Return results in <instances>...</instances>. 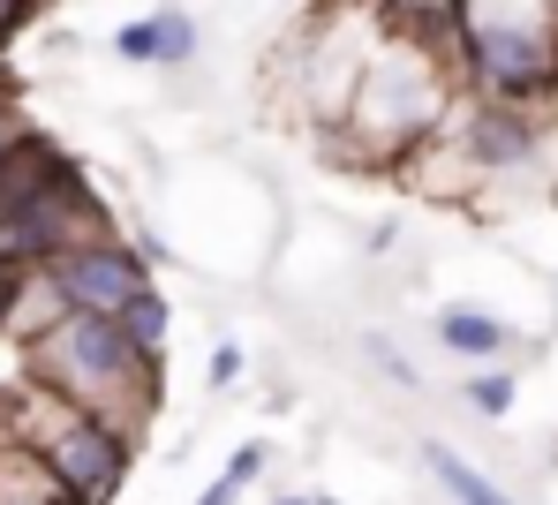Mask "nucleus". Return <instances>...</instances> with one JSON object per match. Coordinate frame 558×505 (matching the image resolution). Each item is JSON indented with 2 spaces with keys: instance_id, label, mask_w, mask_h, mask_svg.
<instances>
[{
  "instance_id": "1",
  "label": "nucleus",
  "mask_w": 558,
  "mask_h": 505,
  "mask_svg": "<svg viewBox=\"0 0 558 505\" xmlns=\"http://www.w3.org/2000/svg\"><path fill=\"white\" fill-rule=\"evenodd\" d=\"M31 385L121 422H144L159 401V355L136 347L121 309H61L31 332Z\"/></svg>"
},
{
  "instance_id": "2",
  "label": "nucleus",
  "mask_w": 558,
  "mask_h": 505,
  "mask_svg": "<svg viewBox=\"0 0 558 505\" xmlns=\"http://www.w3.org/2000/svg\"><path fill=\"white\" fill-rule=\"evenodd\" d=\"M446 99H453V69L430 53V46H415V38H392L385 30V53L363 61V76H355V99H348V128L363 136V159H400V151H415L438 121H446Z\"/></svg>"
},
{
  "instance_id": "3",
  "label": "nucleus",
  "mask_w": 558,
  "mask_h": 505,
  "mask_svg": "<svg viewBox=\"0 0 558 505\" xmlns=\"http://www.w3.org/2000/svg\"><path fill=\"white\" fill-rule=\"evenodd\" d=\"M468 76L483 99L558 106V0H468Z\"/></svg>"
},
{
  "instance_id": "4",
  "label": "nucleus",
  "mask_w": 558,
  "mask_h": 505,
  "mask_svg": "<svg viewBox=\"0 0 558 505\" xmlns=\"http://www.w3.org/2000/svg\"><path fill=\"white\" fill-rule=\"evenodd\" d=\"M53 460V476L69 483L76 505H113L121 476H129V453H136V430L121 415H98V407H76L61 393H46V430H31Z\"/></svg>"
},
{
  "instance_id": "5",
  "label": "nucleus",
  "mask_w": 558,
  "mask_h": 505,
  "mask_svg": "<svg viewBox=\"0 0 558 505\" xmlns=\"http://www.w3.org/2000/svg\"><path fill=\"white\" fill-rule=\"evenodd\" d=\"M98 234H113V219H106L98 189L84 182V167L69 159V167H61L38 197L23 204V211H8V219H0V257H8V264H53L61 249L98 242Z\"/></svg>"
},
{
  "instance_id": "6",
  "label": "nucleus",
  "mask_w": 558,
  "mask_h": 505,
  "mask_svg": "<svg viewBox=\"0 0 558 505\" xmlns=\"http://www.w3.org/2000/svg\"><path fill=\"white\" fill-rule=\"evenodd\" d=\"M46 280H53V295L69 309H121L151 272H144V249H129V242H113V234H98V242H76V249H61L53 264H38Z\"/></svg>"
},
{
  "instance_id": "7",
  "label": "nucleus",
  "mask_w": 558,
  "mask_h": 505,
  "mask_svg": "<svg viewBox=\"0 0 558 505\" xmlns=\"http://www.w3.org/2000/svg\"><path fill=\"white\" fill-rule=\"evenodd\" d=\"M453 151L468 159V174H529L544 159V121L521 99H483L453 128Z\"/></svg>"
},
{
  "instance_id": "8",
  "label": "nucleus",
  "mask_w": 558,
  "mask_h": 505,
  "mask_svg": "<svg viewBox=\"0 0 558 505\" xmlns=\"http://www.w3.org/2000/svg\"><path fill=\"white\" fill-rule=\"evenodd\" d=\"M113 53H121V61H136V69H182V61H196V23H189L182 8L136 15V23H121V30H113Z\"/></svg>"
},
{
  "instance_id": "9",
  "label": "nucleus",
  "mask_w": 558,
  "mask_h": 505,
  "mask_svg": "<svg viewBox=\"0 0 558 505\" xmlns=\"http://www.w3.org/2000/svg\"><path fill=\"white\" fill-rule=\"evenodd\" d=\"M0 505H76L38 438H8L0 445Z\"/></svg>"
},
{
  "instance_id": "10",
  "label": "nucleus",
  "mask_w": 558,
  "mask_h": 505,
  "mask_svg": "<svg viewBox=\"0 0 558 505\" xmlns=\"http://www.w3.org/2000/svg\"><path fill=\"white\" fill-rule=\"evenodd\" d=\"M506 324L490 317V309H475V303H453V309H438V347L446 355H461V362H498L506 355Z\"/></svg>"
},
{
  "instance_id": "11",
  "label": "nucleus",
  "mask_w": 558,
  "mask_h": 505,
  "mask_svg": "<svg viewBox=\"0 0 558 505\" xmlns=\"http://www.w3.org/2000/svg\"><path fill=\"white\" fill-rule=\"evenodd\" d=\"M423 460H430V476L453 491V505H513L490 476H483V468H475V460H461L453 445H423Z\"/></svg>"
},
{
  "instance_id": "12",
  "label": "nucleus",
  "mask_w": 558,
  "mask_h": 505,
  "mask_svg": "<svg viewBox=\"0 0 558 505\" xmlns=\"http://www.w3.org/2000/svg\"><path fill=\"white\" fill-rule=\"evenodd\" d=\"M121 324L136 332V347H144V355H159V347H167V324H174V309H167V295L144 280V287L121 303Z\"/></svg>"
},
{
  "instance_id": "13",
  "label": "nucleus",
  "mask_w": 558,
  "mask_h": 505,
  "mask_svg": "<svg viewBox=\"0 0 558 505\" xmlns=\"http://www.w3.org/2000/svg\"><path fill=\"white\" fill-rule=\"evenodd\" d=\"M513 401H521V385H513V370H498V362H483V370L468 378V407H475V415H490V422H498V415H513Z\"/></svg>"
},
{
  "instance_id": "14",
  "label": "nucleus",
  "mask_w": 558,
  "mask_h": 505,
  "mask_svg": "<svg viewBox=\"0 0 558 505\" xmlns=\"http://www.w3.org/2000/svg\"><path fill=\"white\" fill-rule=\"evenodd\" d=\"M371 362L385 370V378H392V385H400V393H415V385H423V370H408V355H400L385 332H371Z\"/></svg>"
},
{
  "instance_id": "15",
  "label": "nucleus",
  "mask_w": 558,
  "mask_h": 505,
  "mask_svg": "<svg viewBox=\"0 0 558 505\" xmlns=\"http://www.w3.org/2000/svg\"><path fill=\"white\" fill-rule=\"evenodd\" d=\"M204 378H211V393H234V385H242V347H234V340H219Z\"/></svg>"
},
{
  "instance_id": "16",
  "label": "nucleus",
  "mask_w": 558,
  "mask_h": 505,
  "mask_svg": "<svg viewBox=\"0 0 558 505\" xmlns=\"http://www.w3.org/2000/svg\"><path fill=\"white\" fill-rule=\"evenodd\" d=\"M23 287H31V264H0V332L15 324V309H23Z\"/></svg>"
},
{
  "instance_id": "17",
  "label": "nucleus",
  "mask_w": 558,
  "mask_h": 505,
  "mask_svg": "<svg viewBox=\"0 0 558 505\" xmlns=\"http://www.w3.org/2000/svg\"><path fill=\"white\" fill-rule=\"evenodd\" d=\"M265 460H272V453H265V445L250 438V445H242V453L227 460V476H242V483H257V476H265Z\"/></svg>"
},
{
  "instance_id": "18",
  "label": "nucleus",
  "mask_w": 558,
  "mask_h": 505,
  "mask_svg": "<svg viewBox=\"0 0 558 505\" xmlns=\"http://www.w3.org/2000/svg\"><path fill=\"white\" fill-rule=\"evenodd\" d=\"M242 491H250V483H242V476H227V468H219V483H211V491H204V498H196V505H234V498H242Z\"/></svg>"
},
{
  "instance_id": "19",
  "label": "nucleus",
  "mask_w": 558,
  "mask_h": 505,
  "mask_svg": "<svg viewBox=\"0 0 558 505\" xmlns=\"http://www.w3.org/2000/svg\"><path fill=\"white\" fill-rule=\"evenodd\" d=\"M23 136H31V128H23V121H15V106L0 99V159H8V151H15V144H23Z\"/></svg>"
},
{
  "instance_id": "20",
  "label": "nucleus",
  "mask_w": 558,
  "mask_h": 505,
  "mask_svg": "<svg viewBox=\"0 0 558 505\" xmlns=\"http://www.w3.org/2000/svg\"><path fill=\"white\" fill-rule=\"evenodd\" d=\"M23 15H31V0H0V30H15Z\"/></svg>"
},
{
  "instance_id": "21",
  "label": "nucleus",
  "mask_w": 558,
  "mask_h": 505,
  "mask_svg": "<svg viewBox=\"0 0 558 505\" xmlns=\"http://www.w3.org/2000/svg\"><path fill=\"white\" fill-rule=\"evenodd\" d=\"M279 505H310V498H279Z\"/></svg>"
},
{
  "instance_id": "22",
  "label": "nucleus",
  "mask_w": 558,
  "mask_h": 505,
  "mask_svg": "<svg viewBox=\"0 0 558 505\" xmlns=\"http://www.w3.org/2000/svg\"><path fill=\"white\" fill-rule=\"evenodd\" d=\"M332 8H355V0H332Z\"/></svg>"
}]
</instances>
